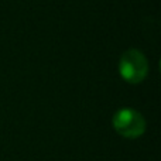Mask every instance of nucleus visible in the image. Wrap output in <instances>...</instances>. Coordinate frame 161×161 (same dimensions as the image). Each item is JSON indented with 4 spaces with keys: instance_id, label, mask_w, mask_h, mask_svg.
Instances as JSON below:
<instances>
[{
    "instance_id": "obj_2",
    "label": "nucleus",
    "mask_w": 161,
    "mask_h": 161,
    "mask_svg": "<svg viewBox=\"0 0 161 161\" xmlns=\"http://www.w3.org/2000/svg\"><path fill=\"white\" fill-rule=\"evenodd\" d=\"M112 126L125 139H139L146 131V119L139 110L131 108H122L112 117Z\"/></svg>"
},
{
    "instance_id": "obj_1",
    "label": "nucleus",
    "mask_w": 161,
    "mask_h": 161,
    "mask_svg": "<svg viewBox=\"0 0 161 161\" xmlns=\"http://www.w3.org/2000/svg\"><path fill=\"white\" fill-rule=\"evenodd\" d=\"M120 76L129 83H142L148 75V61L146 55L137 48L125 51L119 61Z\"/></svg>"
}]
</instances>
